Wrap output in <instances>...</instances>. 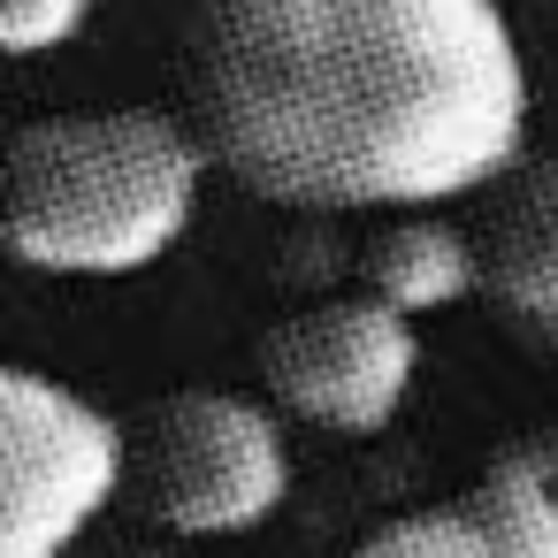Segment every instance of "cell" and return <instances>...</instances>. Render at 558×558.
Segmentation results:
<instances>
[{
	"instance_id": "obj_2",
	"label": "cell",
	"mask_w": 558,
	"mask_h": 558,
	"mask_svg": "<svg viewBox=\"0 0 558 558\" xmlns=\"http://www.w3.org/2000/svg\"><path fill=\"white\" fill-rule=\"evenodd\" d=\"M207 138L161 108H77L9 146V253L39 276H138L169 260L207 192Z\"/></svg>"
},
{
	"instance_id": "obj_4",
	"label": "cell",
	"mask_w": 558,
	"mask_h": 558,
	"mask_svg": "<svg viewBox=\"0 0 558 558\" xmlns=\"http://www.w3.org/2000/svg\"><path fill=\"white\" fill-rule=\"evenodd\" d=\"M0 558H70L131 482L123 421L39 367L0 375Z\"/></svg>"
},
{
	"instance_id": "obj_3",
	"label": "cell",
	"mask_w": 558,
	"mask_h": 558,
	"mask_svg": "<svg viewBox=\"0 0 558 558\" xmlns=\"http://www.w3.org/2000/svg\"><path fill=\"white\" fill-rule=\"evenodd\" d=\"M131 497L177 543L245 535L291 497V436L260 398L169 390L131 428Z\"/></svg>"
},
{
	"instance_id": "obj_10",
	"label": "cell",
	"mask_w": 558,
	"mask_h": 558,
	"mask_svg": "<svg viewBox=\"0 0 558 558\" xmlns=\"http://www.w3.org/2000/svg\"><path fill=\"white\" fill-rule=\"evenodd\" d=\"M116 558H184V550H116Z\"/></svg>"
},
{
	"instance_id": "obj_5",
	"label": "cell",
	"mask_w": 558,
	"mask_h": 558,
	"mask_svg": "<svg viewBox=\"0 0 558 558\" xmlns=\"http://www.w3.org/2000/svg\"><path fill=\"white\" fill-rule=\"evenodd\" d=\"M421 375V322L398 306L352 291L283 314L260 337V383L283 421H306L322 436H383Z\"/></svg>"
},
{
	"instance_id": "obj_6",
	"label": "cell",
	"mask_w": 558,
	"mask_h": 558,
	"mask_svg": "<svg viewBox=\"0 0 558 558\" xmlns=\"http://www.w3.org/2000/svg\"><path fill=\"white\" fill-rule=\"evenodd\" d=\"M352 558H558V444L497 451L459 497L383 520Z\"/></svg>"
},
{
	"instance_id": "obj_8",
	"label": "cell",
	"mask_w": 558,
	"mask_h": 558,
	"mask_svg": "<svg viewBox=\"0 0 558 558\" xmlns=\"http://www.w3.org/2000/svg\"><path fill=\"white\" fill-rule=\"evenodd\" d=\"M360 291L398 306L405 322L451 314L482 291V238L459 230L444 207L383 215V230L360 245Z\"/></svg>"
},
{
	"instance_id": "obj_7",
	"label": "cell",
	"mask_w": 558,
	"mask_h": 558,
	"mask_svg": "<svg viewBox=\"0 0 558 558\" xmlns=\"http://www.w3.org/2000/svg\"><path fill=\"white\" fill-rule=\"evenodd\" d=\"M474 238H482V291L520 329L558 344V154H535L512 177H497L482 192Z\"/></svg>"
},
{
	"instance_id": "obj_1",
	"label": "cell",
	"mask_w": 558,
	"mask_h": 558,
	"mask_svg": "<svg viewBox=\"0 0 558 558\" xmlns=\"http://www.w3.org/2000/svg\"><path fill=\"white\" fill-rule=\"evenodd\" d=\"M192 131L299 215H413L512 177L527 62L497 0H192Z\"/></svg>"
},
{
	"instance_id": "obj_9",
	"label": "cell",
	"mask_w": 558,
	"mask_h": 558,
	"mask_svg": "<svg viewBox=\"0 0 558 558\" xmlns=\"http://www.w3.org/2000/svg\"><path fill=\"white\" fill-rule=\"evenodd\" d=\"M100 0H0V39L9 54H54L93 24Z\"/></svg>"
}]
</instances>
